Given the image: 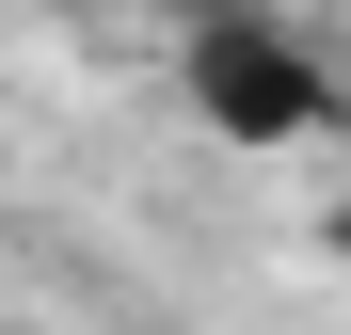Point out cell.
Here are the masks:
<instances>
[{"label":"cell","mask_w":351,"mask_h":335,"mask_svg":"<svg viewBox=\"0 0 351 335\" xmlns=\"http://www.w3.org/2000/svg\"><path fill=\"white\" fill-rule=\"evenodd\" d=\"M176 96H192L223 144H304V128H335V80L304 64V32L240 16V0H208V16L176 32Z\"/></svg>","instance_id":"cell-1"},{"label":"cell","mask_w":351,"mask_h":335,"mask_svg":"<svg viewBox=\"0 0 351 335\" xmlns=\"http://www.w3.org/2000/svg\"><path fill=\"white\" fill-rule=\"evenodd\" d=\"M335 256H351V208H335Z\"/></svg>","instance_id":"cell-2"}]
</instances>
